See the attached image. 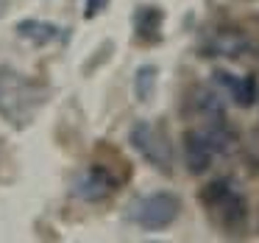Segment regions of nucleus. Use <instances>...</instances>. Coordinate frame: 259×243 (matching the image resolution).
<instances>
[{
	"mask_svg": "<svg viewBox=\"0 0 259 243\" xmlns=\"http://www.w3.org/2000/svg\"><path fill=\"white\" fill-rule=\"evenodd\" d=\"M48 90L25 79L12 67H0V118L12 126H28L39 107L45 103Z\"/></svg>",
	"mask_w": 259,
	"mask_h": 243,
	"instance_id": "f257e3e1",
	"label": "nucleus"
},
{
	"mask_svg": "<svg viewBox=\"0 0 259 243\" xmlns=\"http://www.w3.org/2000/svg\"><path fill=\"white\" fill-rule=\"evenodd\" d=\"M203 207L209 210V215L223 229L234 232L245 226V218H248L245 198H242V193L237 190V185L231 179H214L203 190Z\"/></svg>",
	"mask_w": 259,
	"mask_h": 243,
	"instance_id": "f03ea898",
	"label": "nucleus"
},
{
	"mask_svg": "<svg viewBox=\"0 0 259 243\" xmlns=\"http://www.w3.org/2000/svg\"><path fill=\"white\" fill-rule=\"evenodd\" d=\"M179 210H181L179 198L173 193L162 190V193H148V196L137 198L128 210V218L137 226H142V229L156 232V229H164V226L173 224L179 218Z\"/></svg>",
	"mask_w": 259,
	"mask_h": 243,
	"instance_id": "7ed1b4c3",
	"label": "nucleus"
},
{
	"mask_svg": "<svg viewBox=\"0 0 259 243\" xmlns=\"http://www.w3.org/2000/svg\"><path fill=\"white\" fill-rule=\"evenodd\" d=\"M128 140L140 151L142 159H148L162 173H170V168H173V151H170V143L159 126L148 123V120H140V123L131 126Z\"/></svg>",
	"mask_w": 259,
	"mask_h": 243,
	"instance_id": "20e7f679",
	"label": "nucleus"
},
{
	"mask_svg": "<svg viewBox=\"0 0 259 243\" xmlns=\"http://www.w3.org/2000/svg\"><path fill=\"white\" fill-rule=\"evenodd\" d=\"M214 157H220V151L206 129H195L184 134V159H187V170L192 176L206 173L212 168Z\"/></svg>",
	"mask_w": 259,
	"mask_h": 243,
	"instance_id": "39448f33",
	"label": "nucleus"
},
{
	"mask_svg": "<svg viewBox=\"0 0 259 243\" xmlns=\"http://www.w3.org/2000/svg\"><path fill=\"white\" fill-rule=\"evenodd\" d=\"M112 190H114V179L103 168H87L73 182V193L84 201H103L106 196H112Z\"/></svg>",
	"mask_w": 259,
	"mask_h": 243,
	"instance_id": "423d86ee",
	"label": "nucleus"
},
{
	"mask_svg": "<svg viewBox=\"0 0 259 243\" xmlns=\"http://www.w3.org/2000/svg\"><path fill=\"white\" fill-rule=\"evenodd\" d=\"M214 81L229 92V98L240 107H251L253 98H256V81L251 76H234V73H226V70H218L214 73Z\"/></svg>",
	"mask_w": 259,
	"mask_h": 243,
	"instance_id": "0eeeda50",
	"label": "nucleus"
},
{
	"mask_svg": "<svg viewBox=\"0 0 259 243\" xmlns=\"http://www.w3.org/2000/svg\"><path fill=\"white\" fill-rule=\"evenodd\" d=\"M192 109H195V115L203 123H220V120H226L220 92L212 90V87H198L192 92Z\"/></svg>",
	"mask_w": 259,
	"mask_h": 243,
	"instance_id": "6e6552de",
	"label": "nucleus"
},
{
	"mask_svg": "<svg viewBox=\"0 0 259 243\" xmlns=\"http://www.w3.org/2000/svg\"><path fill=\"white\" fill-rule=\"evenodd\" d=\"M17 34L23 40L34 42V45H51V42H56L62 37V28L53 23H42V20H23L17 25Z\"/></svg>",
	"mask_w": 259,
	"mask_h": 243,
	"instance_id": "1a4fd4ad",
	"label": "nucleus"
},
{
	"mask_svg": "<svg viewBox=\"0 0 259 243\" xmlns=\"http://www.w3.org/2000/svg\"><path fill=\"white\" fill-rule=\"evenodd\" d=\"M134 28H137V40L156 42L159 31H162V12L156 6H142L134 17Z\"/></svg>",
	"mask_w": 259,
	"mask_h": 243,
	"instance_id": "9d476101",
	"label": "nucleus"
},
{
	"mask_svg": "<svg viewBox=\"0 0 259 243\" xmlns=\"http://www.w3.org/2000/svg\"><path fill=\"white\" fill-rule=\"evenodd\" d=\"M248 48V40L242 34H237V31H220V34L212 37V45H209V51H212V56L218 53V56H242Z\"/></svg>",
	"mask_w": 259,
	"mask_h": 243,
	"instance_id": "9b49d317",
	"label": "nucleus"
},
{
	"mask_svg": "<svg viewBox=\"0 0 259 243\" xmlns=\"http://www.w3.org/2000/svg\"><path fill=\"white\" fill-rule=\"evenodd\" d=\"M153 81H156V70L153 67H140L137 70V98L148 101L153 92Z\"/></svg>",
	"mask_w": 259,
	"mask_h": 243,
	"instance_id": "f8f14e48",
	"label": "nucleus"
},
{
	"mask_svg": "<svg viewBox=\"0 0 259 243\" xmlns=\"http://www.w3.org/2000/svg\"><path fill=\"white\" fill-rule=\"evenodd\" d=\"M106 6H109V0H87V17H98Z\"/></svg>",
	"mask_w": 259,
	"mask_h": 243,
	"instance_id": "ddd939ff",
	"label": "nucleus"
},
{
	"mask_svg": "<svg viewBox=\"0 0 259 243\" xmlns=\"http://www.w3.org/2000/svg\"><path fill=\"white\" fill-rule=\"evenodd\" d=\"M0 12H3V0H0Z\"/></svg>",
	"mask_w": 259,
	"mask_h": 243,
	"instance_id": "4468645a",
	"label": "nucleus"
}]
</instances>
